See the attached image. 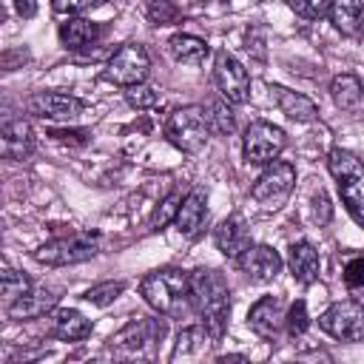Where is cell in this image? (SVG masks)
I'll return each mask as SVG.
<instances>
[{
	"mask_svg": "<svg viewBox=\"0 0 364 364\" xmlns=\"http://www.w3.org/2000/svg\"><path fill=\"white\" fill-rule=\"evenodd\" d=\"M205 205H208V193H205L202 188H193V191L182 199V205H179V210H176V219H173L182 236H196V230L202 228L205 213H208Z\"/></svg>",
	"mask_w": 364,
	"mask_h": 364,
	"instance_id": "obj_18",
	"label": "cell"
},
{
	"mask_svg": "<svg viewBox=\"0 0 364 364\" xmlns=\"http://www.w3.org/2000/svg\"><path fill=\"white\" fill-rule=\"evenodd\" d=\"M270 97L276 100L279 111L293 122H313L318 117V105L299 91H290L284 85H270Z\"/></svg>",
	"mask_w": 364,
	"mask_h": 364,
	"instance_id": "obj_17",
	"label": "cell"
},
{
	"mask_svg": "<svg viewBox=\"0 0 364 364\" xmlns=\"http://www.w3.org/2000/svg\"><path fill=\"white\" fill-rule=\"evenodd\" d=\"M213 80H216L219 94L228 102H233V105L247 102V97H250V77H247V68L233 54L216 51V57H213Z\"/></svg>",
	"mask_w": 364,
	"mask_h": 364,
	"instance_id": "obj_10",
	"label": "cell"
},
{
	"mask_svg": "<svg viewBox=\"0 0 364 364\" xmlns=\"http://www.w3.org/2000/svg\"><path fill=\"white\" fill-rule=\"evenodd\" d=\"M327 168L338 185L344 208L364 228V162L344 148H333L327 156Z\"/></svg>",
	"mask_w": 364,
	"mask_h": 364,
	"instance_id": "obj_3",
	"label": "cell"
},
{
	"mask_svg": "<svg viewBox=\"0 0 364 364\" xmlns=\"http://www.w3.org/2000/svg\"><path fill=\"white\" fill-rule=\"evenodd\" d=\"M191 304L199 313L208 333L219 341L228 324V313H230V290H228L225 276L208 267L193 270L191 273Z\"/></svg>",
	"mask_w": 364,
	"mask_h": 364,
	"instance_id": "obj_1",
	"label": "cell"
},
{
	"mask_svg": "<svg viewBox=\"0 0 364 364\" xmlns=\"http://www.w3.org/2000/svg\"><path fill=\"white\" fill-rule=\"evenodd\" d=\"M148 74H151V57H148V51H145L139 43H125V46H119V48L111 54L108 65H105V77H108L111 82L122 85V88H131V85L145 82Z\"/></svg>",
	"mask_w": 364,
	"mask_h": 364,
	"instance_id": "obj_7",
	"label": "cell"
},
{
	"mask_svg": "<svg viewBox=\"0 0 364 364\" xmlns=\"http://www.w3.org/2000/svg\"><path fill=\"white\" fill-rule=\"evenodd\" d=\"M284 327H287V333H290V336H304V330L310 327L307 304H304L301 299L290 304V310H287V316H284Z\"/></svg>",
	"mask_w": 364,
	"mask_h": 364,
	"instance_id": "obj_32",
	"label": "cell"
},
{
	"mask_svg": "<svg viewBox=\"0 0 364 364\" xmlns=\"http://www.w3.org/2000/svg\"><path fill=\"white\" fill-rule=\"evenodd\" d=\"M142 299L162 316H182L191 301V273L179 267H162L139 279Z\"/></svg>",
	"mask_w": 364,
	"mask_h": 364,
	"instance_id": "obj_2",
	"label": "cell"
},
{
	"mask_svg": "<svg viewBox=\"0 0 364 364\" xmlns=\"http://www.w3.org/2000/svg\"><path fill=\"white\" fill-rule=\"evenodd\" d=\"M361 0H333L330 6V20L341 34H358L361 28Z\"/></svg>",
	"mask_w": 364,
	"mask_h": 364,
	"instance_id": "obj_26",
	"label": "cell"
},
{
	"mask_svg": "<svg viewBox=\"0 0 364 364\" xmlns=\"http://www.w3.org/2000/svg\"><path fill=\"white\" fill-rule=\"evenodd\" d=\"M202 114H205V119H208L210 134H216V136L233 134L236 122H233V114H230V108H228V100H225V102H222V100H210V102L202 108Z\"/></svg>",
	"mask_w": 364,
	"mask_h": 364,
	"instance_id": "obj_27",
	"label": "cell"
},
{
	"mask_svg": "<svg viewBox=\"0 0 364 364\" xmlns=\"http://www.w3.org/2000/svg\"><path fill=\"white\" fill-rule=\"evenodd\" d=\"M165 336V321L159 318H134L125 327H119L108 344L122 353H145L151 344H156Z\"/></svg>",
	"mask_w": 364,
	"mask_h": 364,
	"instance_id": "obj_11",
	"label": "cell"
},
{
	"mask_svg": "<svg viewBox=\"0 0 364 364\" xmlns=\"http://www.w3.org/2000/svg\"><path fill=\"white\" fill-rule=\"evenodd\" d=\"M14 6H17L20 17H34V11H37V0H14Z\"/></svg>",
	"mask_w": 364,
	"mask_h": 364,
	"instance_id": "obj_37",
	"label": "cell"
},
{
	"mask_svg": "<svg viewBox=\"0 0 364 364\" xmlns=\"http://www.w3.org/2000/svg\"><path fill=\"white\" fill-rule=\"evenodd\" d=\"M284 316H287V313H284L279 296H262V299L250 307V313H247V327H250L259 338L276 341L279 333H282V327H284Z\"/></svg>",
	"mask_w": 364,
	"mask_h": 364,
	"instance_id": "obj_13",
	"label": "cell"
},
{
	"mask_svg": "<svg viewBox=\"0 0 364 364\" xmlns=\"http://www.w3.org/2000/svg\"><path fill=\"white\" fill-rule=\"evenodd\" d=\"M216 338L208 333L205 324H191V327H182L179 336H176V344L171 350V361H179V358H199Z\"/></svg>",
	"mask_w": 364,
	"mask_h": 364,
	"instance_id": "obj_20",
	"label": "cell"
},
{
	"mask_svg": "<svg viewBox=\"0 0 364 364\" xmlns=\"http://www.w3.org/2000/svg\"><path fill=\"white\" fill-rule=\"evenodd\" d=\"M148 20L154 26H171L179 20V9L171 0H148Z\"/></svg>",
	"mask_w": 364,
	"mask_h": 364,
	"instance_id": "obj_30",
	"label": "cell"
},
{
	"mask_svg": "<svg viewBox=\"0 0 364 364\" xmlns=\"http://www.w3.org/2000/svg\"><path fill=\"white\" fill-rule=\"evenodd\" d=\"M284 131L264 122V119H256L247 125L245 131V139H242V151H245V159L253 162V165H267L273 159H279V154L284 151Z\"/></svg>",
	"mask_w": 364,
	"mask_h": 364,
	"instance_id": "obj_9",
	"label": "cell"
},
{
	"mask_svg": "<svg viewBox=\"0 0 364 364\" xmlns=\"http://www.w3.org/2000/svg\"><path fill=\"white\" fill-rule=\"evenodd\" d=\"M97 256V236L91 233H74V236H60L34 250V259L48 267H65V264H80Z\"/></svg>",
	"mask_w": 364,
	"mask_h": 364,
	"instance_id": "obj_6",
	"label": "cell"
},
{
	"mask_svg": "<svg viewBox=\"0 0 364 364\" xmlns=\"http://www.w3.org/2000/svg\"><path fill=\"white\" fill-rule=\"evenodd\" d=\"M105 0H51L54 11L60 14H80V11H88V9H97L102 6Z\"/></svg>",
	"mask_w": 364,
	"mask_h": 364,
	"instance_id": "obj_36",
	"label": "cell"
},
{
	"mask_svg": "<svg viewBox=\"0 0 364 364\" xmlns=\"http://www.w3.org/2000/svg\"><path fill=\"white\" fill-rule=\"evenodd\" d=\"M333 102L347 114H364V85L355 74H338L330 82Z\"/></svg>",
	"mask_w": 364,
	"mask_h": 364,
	"instance_id": "obj_19",
	"label": "cell"
},
{
	"mask_svg": "<svg viewBox=\"0 0 364 364\" xmlns=\"http://www.w3.org/2000/svg\"><path fill=\"white\" fill-rule=\"evenodd\" d=\"M168 51L176 63H188V65H199L210 54L208 43L202 37H193V34H173L168 40Z\"/></svg>",
	"mask_w": 364,
	"mask_h": 364,
	"instance_id": "obj_25",
	"label": "cell"
},
{
	"mask_svg": "<svg viewBox=\"0 0 364 364\" xmlns=\"http://www.w3.org/2000/svg\"><path fill=\"white\" fill-rule=\"evenodd\" d=\"M213 242L216 247L228 256V259H239L247 247H250V233H247V222L242 213H233L228 219H222L213 230Z\"/></svg>",
	"mask_w": 364,
	"mask_h": 364,
	"instance_id": "obj_15",
	"label": "cell"
},
{
	"mask_svg": "<svg viewBox=\"0 0 364 364\" xmlns=\"http://www.w3.org/2000/svg\"><path fill=\"white\" fill-rule=\"evenodd\" d=\"M179 205H182V196H179V191L168 193V196L162 199V205L156 208L154 219H151V230H162L168 222H173V219H176V210H179Z\"/></svg>",
	"mask_w": 364,
	"mask_h": 364,
	"instance_id": "obj_29",
	"label": "cell"
},
{
	"mask_svg": "<svg viewBox=\"0 0 364 364\" xmlns=\"http://www.w3.org/2000/svg\"><path fill=\"white\" fill-rule=\"evenodd\" d=\"M344 282H347V287L350 290H364V256H355V259H350L347 262V267H344Z\"/></svg>",
	"mask_w": 364,
	"mask_h": 364,
	"instance_id": "obj_35",
	"label": "cell"
},
{
	"mask_svg": "<svg viewBox=\"0 0 364 364\" xmlns=\"http://www.w3.org/2000/svg\"><path fill=\"white\" fill-rule=\"evenodd\" d=\"M125 100H128V105H134V108H154L156 100H159V94H156L151 85L139 82V85L125 88Z\"/></svg>",
	"mask_w": 364,
	"mask_h": 364,
	"instance_id": "obj_34",
	"label": "cell"
},
{
	"mask_svg": "<svg viewBox=\"0 0 364 364\" xmlns=\"http://www.w3.org/2000/svg\"><path fill=\"white\" fill-rule=\"evenodd\" d=\"M57 304V296L54 290H46V287H31L28 293L17 296L14 301L6 304V316L14 318V321H26V318H40L46 316L48 310H54Z\"/></svg>",
	"mask_w": 364,
	"mask_h": 364,
	"instance_id": "obj_16",
	"label": "cell"
},
{
	"mask_svg": "<svg viewBox=\"0 0 364 364\" xmlns=\"http://www.w3.org/2000/svg\"><path fill=\"white\" fill-rule=\"evenodd\" d=\"M34 151V131L26 119H9L3 125V154L9 159H26Z\"/></svg>",
	"mask_w": 364,
	"mask_h": 364,
	"instance_id": "obj_21",
	"label": "cell"
},
{
	"mask_svg": "<svg viewBox=\"0 0 364 364\" xmlns=\"http://www.w3.org/2000/svg\"><path fill=\"white\" fill-rule=\"evenodd\" d=\"M100 34H102V26L94 20H85V17H74L60 26V40L65 48H85V46L97 43Z\"/></svg>",
	"mask_w": 364,
	"mask_h": 364,
	"instance_id": "obj_23",
	"label": "cell"
},
{
	"mask_svg": "<svg viewBox=\"0 0 364 364\" xmlns=\"http://www.w3.org/2000/svg\"><path fill=\"white\" fill-rule=\"evenodd\" d=\"M296 185V168L284 159H273L264 165V171L256 176L253 188H250V196L256 205H262L264 210H276L293 191Z\"/></svg>",
	"mask_w": 364,
	"mask_h": 364,
	"instance_id": "obj_5",
	"label": "cell"
},
{
	"mask_svg": "<svg viewBox=\"0 0 364 364\" xmlns=\"http://www.w3.org/2000/svg\"><path fill=\"white\" fill-rule=\"evenodd\" d=\"M318 327L338 341H364V304L336 301L318 316Z\"/></svg>",
	"mask_w": 364,
	"mask_h": 364,
	"instance_id": "obj_8",
	"label": "cell"
},
{
	"mask_svg": "<svg viewBox=\"0 0 364 364\" xmlns=\"http://www.w3.org/2000/svg\"><path fill=\"white\" fill-rule=\"evenodd\" d=\"M122 290H125V282H102V284L88 287V290L82 293V299L91 301V304H97V307H105V304H111Z\"/></svg>",
	"mask_w": 364,
	"mask_h": 364,
	"instance_id": "obj_28",
	"label": "cell"
},
{
	"mask_svg": "<svg viewBox=\"0 0 364 364\" xmlns=\"http://www.w3.org/2000/svg\"><path fill=\"white\" fill-rule=\"evenodd\" d=\"M51 333L63 341H80L91 336V321L77 310H57L51 316Z\"/></svg>",
	"mask_w": 364,
	"mask_h": 364,
	"instance_id": "obj_24",
	"label": "cell"
},
{
	"mask_svg": "<svg viewBox=\"0 0 364 364\" xmlns=\"http://www.w3.org/2000/svg\"><path fill=\"white\" fill-rule=\"evenodd\" d=\"M28 290H31L28 276H23V273H17V270H11V267L3 270V296H6V301H14L17 296H23V293H28Z\"/></svg>",
	"mask_w": 364,
	"mask_h": 364,
	"instance_id": "obj_31",
	"label": "cell"
},
{
	"mask_svg": "<svg viewBox=\"0 0 364 364\" xmlns=\"http://www.w3.org/2000/svg\"><path fill=\"white\" fill-rule=\"evenodd\" d=\"M333 0H290V9L304 17V20H321L324 14H330Z\"/></svg>",
	"mask_w": 364,
	"mask_h": 364,
	"instance_id": "obj_33",
	"label": "cell"
},
{
	"mask_svg": "<svg viewBox=\"0 0 364 364\" xmlns=\"http://www.w3.org/2000/svg\"><path fill=\"white\" fill-rule=\"evenodd\" d=\"M26 108H28V114H34L40 119L68 122V119H77L85 111V102L71 97V94H60V91H37V94L28 97Z\"/></svg>",
	"mask_w": 364,
	"mask_h": 364,
	"instance_id": "obj_12",
	"label": "cell"
},
{
	"mask_svg": "<svg viewBox=\"0 0 364 364\" xmlns=\"http://www.w3.org/2000/svg\"><path fill=\"white\" fill-rule=\"evenodd\" d=\"M287 267H290V273H293L296 282L310 284L318 276V253H316V247L310 242L290 245V250H287Z\"/></svg>",
	"mask_w": 364,
	"mask_h": 364,
	"instance_id": "obj_22",
	"label": "cell"
},
{
	"mask_svg": "<svg viewBox=\"0 0 364 364\" xmlns=\"http://www.w3.org/2000/svg\"><path fill=\"white\" fill-rule=\"evenodd\" d=\"M165 136L182 151V154H196L202 151V145L210 136L208 119L202 114L199 105H185L179 111H173L165 122Z\"/></svg>",
	"mask_w": 364,
	"mask_h": 364,
	"instance_id": "obj_4",
	"label": "cell"
},
{
	"mask_svg": "<svg viewBox=\"0 0 364 364\" xmlns=\"http://www.w3.org/2000/svg\"><path fill=\"white\" fill-rule=\"evenodd\" d=\"M239 267L250 282H273L282 273V256L267 245H256L239 256Z\"/></svg>",
	"mask_w": 364,
	"mask_h": 364,
	"instance_id": "obj_14",
	"label": "cell"
}]
</instances>
